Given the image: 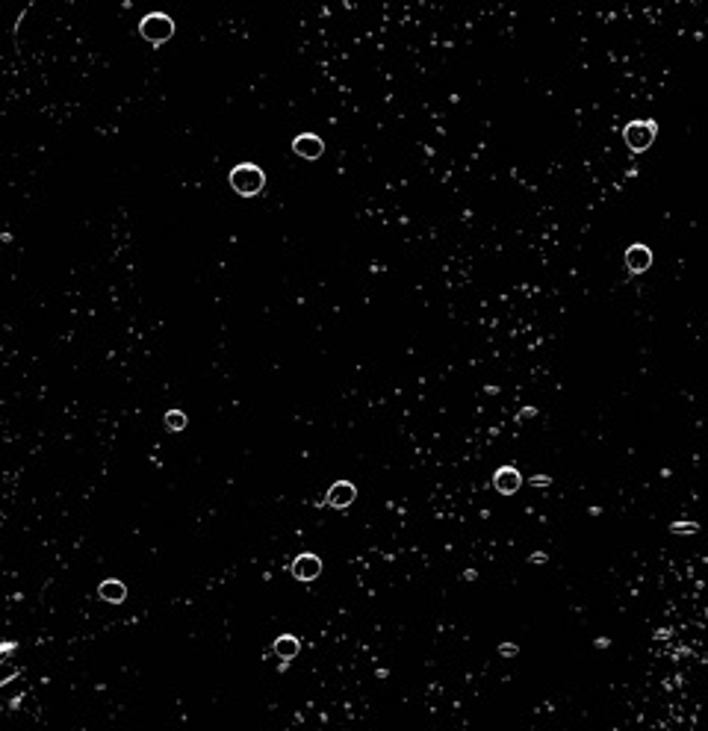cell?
I'll use <instances>...</instances> for the list:
<instances>
[{"label":"cell","mask_w":708,"mask_h":731,"mask_svg":"<svg viewBox=\"0 0 708 731\" xmlns=\"http://www.w3.org/2000/svg\"><path fill=\"white\" fill-rule=\"evenodd\" d=\"M227 183L239 198H254L266 189V171L254 162H236L227 174Z\"/></svg>","instance_id":"obj_1"},{"label":"cell","mask_w":708,"mask_h":731,"mask_svg":"<svg viewBox=\"0 0 708 731\" xmlns=\"http://www.w3.org/2000/svg\"><path fill=\"white\" fill-rule=\"evenodd\" d=\"M292 572H295V578L310 581V578H316L322 572V560L316 555H301L299 560L292 563Z\"/></svg>","instance_id":"obj_8"},{"label":"cell","mask_w":708,"mask_h":731,"mask_svg":"<svg viewBox=\"0 0 708 731\" xmlns=\"http://www.w3.org/2000/svg\"><path fill=\"white\" fill-rule=\"evenodd\" d=\"M354 495H357V490L349 484V481H337V484L328 490V505H334V507H349L352 502H354Z\"/></svg>","instance_id":"obj_7"},{"label":"cell","mask_w":708,"mask_h":731,"mask_svg":"<svg viewBox=\"0 0 708 731\" xmlns=\"http://www.w3.org/2000/svg\"><path fill=\"white\" fill-rule=\"evenodd\" d=\"M493 484H496V490H499L502 495H514V493L520 490V484H522V475H520V469H514V466H502V469H496Z\"/></svg>","instance_id":"obj_6"},{"label":"cell","mask_w":708,"mask_h":731,"mask_svg":"<svg viewBox=\"0 0 708 731\" xmlns=\"http://www.w3.org/2000/svg\"><path fill=\"white\" fill-rule=\"evenodd\" d=\"M139 36H142L145 42H151V44L169 42V39L174 36V21H172V15H166V12H151V15H145V18L139 21Z\"/></svg>","instance_id":"obj_2"},{"label":"cell","mask_w":708,"mask_h":731,"mask_svg":"<svg viewBox=\"0 0 708 731\" xmlns=\"http://www.w3.org/2000/svg\"><path fill=\"white\" fill-rule=\"evenodd\" d=\"M649 265H652V251L647 245H629L625 248V269H629L632 274L647 272Z\"/></svg>","instance_id":"obj_5"},{"label":"cell","mask_w":708,"mask_h":731,"mask_svg":"<svg viewBox=\"0 0 708 731\" xmlns=\"http://www.w3.org/2000/svg\"><path fill=\"white\" fill-rule=\"evenodd\" d=\"M499 652H502L505 658H508V655H517V646H514V643H502V646H499Z\"/></svg>","instance_id":"obj_12"},{"label":"cell","mask_w":708,"mask_h":731,"mask_svg":"<svg viewBox=\"0 0 708 731\" xmlns=\"http://www.w3.org/2000/svg\"><path fill=\"white\" fill-rule=\"evenodd\" d=\"M184 425H186V416H184L180 410L166 413V428H169V430H184Z\"/></svg>","instance_id":"obj_9"},{"label":"cell","mask_w":708,"mask_h":731,"mask_svg":"<svg viewBox=\"0 0 708 731\" xmlns=\"http://www.w3.org/2000/svg\"><path fill=\"white\" fill-rule=\"evenodd\" d=\"M277 652H281L284 658H292L295 652H299V643H295V637H281L277 640Z\"/></svg>","instance_id":"obj_10"},{"label":"cell","mask_w":708,"mask_h":731,"mask_svg":"<svg viewBox=\"0 0 708 731\" xmlns=\"http://www.w3.org/2000/svg\"><path fill=\"white\" fill-rule=\"evenodd\" d=\"M670 531H673V534H697L700 525H694V522H690V525H679V522H676V525H670Z\"/></svg>","instance_id":"obj_11"},{"label":"cell","mask_w":708,"mask_h":731,"mask_svg":"<svg viewBox=\"0 0 708 731\" xmlns=\"http://www.w3.org/2000/svg\"><path fill=\"white\" fill-rule=\"evenodd\" d=\"M292 151L301 159H319L325 154V142L316 136V133H299V136L292 139Z\"/></svg>","instance_id":"obj_4"},{"label":"cell","mask_w":708,"mask_h":731,"mask_svg":"<svg viewBox=\"0 0 708 731\" xmlns=\"http://www.w3.org/2000/svg\"><path fill=\"white\" fill-rule=\"evenodd\" d=\"M655 136H658V124L655 121H632V124H625V130H623L625 145H629L632 151H637V154L649 151V145L655 142Z\"/></svg>","instance_id":"obj_3"}]
</instances>
